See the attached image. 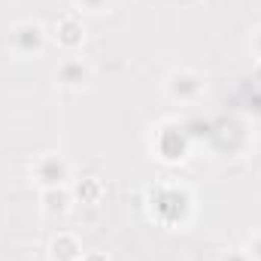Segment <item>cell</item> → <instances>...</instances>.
<instances>
[{"instance_id": "1", "label": "cell", "mask_w": 261, "mask_h": 261, "mask_svg": "<svg viewBox=\"0 0 261 261\" xmlns=\"http://www.w3.org/2000/svg\"><path fill=\"white\" fill-rule=\"evenodd\" d=\"M61 79H64L67 85H79L82 79H85V67L79 64V61H67L61 67Z\"/></svg>"}]
</instances>
